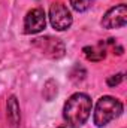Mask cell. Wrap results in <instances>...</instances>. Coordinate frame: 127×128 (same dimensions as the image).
<instances>
[{"label": "cell", "mask_w": 127, "mask_h": 128, "mask_svg": "<svg viewBox=\"0 0 127 128\" xmlns=\"http://www.w3.org/2000/svg\"><path fill=\"white\" fill-rule=\"evenodd\" d=\"M93 101L85 92H75L67 98L63 106V118L66 124L73 127H81L87 122L91 115Z\"/></svg>", "instance_id": "cell-1"}, {"label": "cell", "mask_w": 127, "mask_h": 128, "mask_svg": "<svg viewBox=\"0 0 127 128\" xmlns=\"http://www.w3.org/2000/svg\"><path fill=\"white\" fill-rule=\"evenodd\" d=\"M123 110H124V106L118 98L112 96H103L96 103L94 113H93V122L99 128L106 127L111 121L121 116Z\"/></svg>", "instance_id": "cell-2"}, {"label": "cell", "mask_w": 127, "mask_h": 128, "mask_svg": "<svg viewBox=\"0 0 127 128\" xmlns=\"http://www.w3.org/2000/svg\"><path fill=\"white\" fill-rule=\"evenodd\" d=\"M48 18H49L52 28H55L57 32H64V30L70 28V26L73 22L72 12L69 10V8L63 2H54L49 6V16Z\"/></svg>", "instance_id": "cell-3"}, {"label": "cell", "mask_w": 127, "mask_h": 128, "mask_svg": "<svg viewBox=\"0 0 127 128\" xmlns=\"http://www.w3.org/2000/svg\"><path fill=\"white\" fill-rule=\"evenodd\" d=\"M127 24V6L124 3L115 4L111 9L106 10V14L103 15L100 26L103 28L108 30H114V28H121Z\"/></svg>", "instance_id": "cell-4"}, {"label": "cell", "mask_w": 127, "mask_h": 128, "mask_svg": "<svg viewBox=\"0 0 127 128\" xmlns=\"http://www.w3.org/2000/svg\"><path fill=\"white\" fill-rule=\"evenodd\" d=\"M46 26V15L45 10L40 8H34L29 10L24 16V33L26 34H36L40 33Z\"/></svg>", "instance_id": "cell-5"}, {"label": "cell", "mask_w": 127, "mask_h": 128, "mask_svg": "<svg viewBox=\"0 0 127 128\" xmlns=\"http://www.w3.org/2000/svg\"><path fill=\"white\" fill-rule=\"evenodd\" d=\"M34 45L46 55L51 58H60L64 54V45L60 42V39H54V37H39L34 40Z\"/></svg>", "instance_id": "cell-6"}, {"label": "cell", "mask_w": 127, "mask_h": 128, "mask_svg": "<svg viewBox=\"0 0 127 128\" xmlns=\"http://www.w3.org/2000/svg\"><path fill=\"white\" fill-rule=\"evenodd\" d=\"M6 118L9 128H18L21 122V113H20V104L15 96H11L6 101Z\"/></svg>", "instance_id": "cell-7"}, {"label": "cell", "mask_w": 127, "mask_h": 128, "mask_svg": "<svg viewBox=\"0 0 127 128\" xmlns=\"http://www.w3.org/2000/svg\"><path fill=\"white\" fill-rule=\"evenodd\" d=\"M84 55L88 61H100L105 58V49H99V48H94V46H85L84 49Z\"/></svg>", "instance_id": "cell-8"}, {"label": "cell", "mask_w": 127, "mask_h": 128, "mask_svg": "<svg viewBox=\"0 0 127 128\" xmlns=\"http://www.w3.org/2000/svg\"><path fill=\"white\" fill-rule=\"evenodd\" d=\"M70 2V6L76 10V12H85V10H88L91 6H93V3H94V0H69Z\"/></svg>", "instance_id": "cell-9"}, {"label": "cell", "mask_w": 127, "mask_h": 128, "mask_svg": "<svg viewBox=\"0 0 127 128\" xmlns=\"http://www.w3.org/2000/svg\"><path fill=\"white\" fill-rule=\"evenodd\" d=\"M123 80H124V73H117V74L109 76V78H108V80H106V84H108L111 88H114V86L120 85Z\"/></svg>", "instance_id": "cell-10"}, {"label": "cell", "mask_w": 127, "mask_h": 128, "mask_svg": "<svg viewBox=\"0 0 127 128\" xmlns=\"http://www.w3.org/2000/svg\"><path fill=\"white\" fill-rule=\"evenodd\" d=\"M57 128H78V127H73V125H69V124H64V125H60Z\"/></svg>", "instance_id": "cell-11"}]
</instances>
